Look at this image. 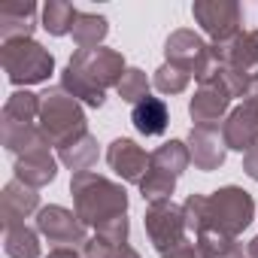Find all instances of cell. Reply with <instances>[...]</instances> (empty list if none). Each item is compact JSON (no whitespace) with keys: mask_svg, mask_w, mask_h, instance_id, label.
<instances>
[{"mask_svg":"<svg viewBox=\"0 0 258 258\" xmlns=\"http://www.w3.org/2000/svg\"><path fill=\"white\" fill-rule=\"evenodd\" d=\"M70 191H73V207H76V216L82 219V225L100 231L106 222L118 219V216H127V191L100 176V173H91V170H82V173H73L70 179Z\"/></svg>","mask_w":258,"mask_h":258,"instance_id":"cell-1","label":"cell"},{"mask_svg":"<svg viewBox=\"0 0 258 258\" xmlns=\"http://www.w3.org/2000/svg\"><path fill=\"white\" fill-rule=\"evenodd\" d=\"M40 131L49 137L52 146H64L82 134H88V118L82 103L67 94L61 85H52L40 94Z\"/></svg>","mask_w":258,"mask_h":258,"instance_id":"cell-2","label":"cell"},{"mask_svg":"<svg viewBox=\"0 0 258 258\" xmlns=\"http://www.w3.org/2000/svg\"><path fill=\"white\" fill-rule=\"evenodd\" d=\"M0 64L13 85H40L55 73V58L37 40H10L0 46Z\"/></svg>","mask_w":258,"mask_h":258,"instance_id":"cell-3","label":"cell"},{"mask_svg":"<svg viewBox=\"0 0 258 258\" xmlns=\"http://www.w3.org/2000/svg\"><path fill=\"white\" fill-rule=\"evenodd\" d=\"M255 219V201L240 185H225L213 195H207V228L225 231L231 237H240Z\"/></svg>","mask_w":258,"mask_h":258,"instance_id":"cell-4","label":"cell"},{"mask_svg":"<svg viewBox=\"0 0 258 258\" xmlns=\"http://www.w3.org/2000/svg\"><path fill=\"white\" fill-rule=\"evenodd\" d=\"M164 58L176 67H182L185 73H191L201 85L207 79H213V73L219 70V58L213 55V46L188 28H179L164 40Z\"/></svg>","mask_w":258,"mask_h":258,"instance_id":"cell-5","label":"cell"},{"mask_svg":"<svg viewBox=\"0 0 258 258\" xmlns=\"http://www.w3.org/2000/svg\"><path fill=\"white\" fill-rule=\"evenodd\" d=\"M191 16L213 43H228L237 34H243V10L237 0H195Z\"/></svg>","mask_w":258,"mask_h":258,"instance_id":"cell-6","label":"cell"},{"mask_svg":"<svg viewBox=\"0 0 258 258\" xmlns=\"http://www.w3.org/2000/svg\"><path fill=\"white\" fill-rule=\"evenodd\" d=\"M70 67H76L94 88L106 91V88H118L121 76H124V58L115 49L97 46V49H76L70 58Z\"/></svg>","mask_w":258,"mask_h":258,"instance_id":"cell-7","label":"cell"},{"mask_svg":"<svg viewBox=\"0 0 258 258\" xmlns=\"http://www.w3.org/2000/svg\"><path fill=\"white\" fill-rule=\"evenodd\" d=\"M143 225H146V234H149V243L164 255L170 249H176L179 243H185V216H182V207H176L173 201H158V204H149L146 207V216H143Z\"/></svg>","mask_w":258,"mask_h":258,"instance_id":"cell-8","label":"cell"},{"mask_svg":"<svg viewBox=\"0 0 258 258\" xmlns=\"http://www.w3.org/2000/svg\"><path fill=\"white\" fill-rule=\"evenodd\" d=\"M37 231L55 246L82 249V243L88 240L85 237V225L76 216V210H67V207H58V204H49V207H43L37 213Z\"/></svg>","mask_w":258,"mask_h":258,"instance_id":"cell-9","label":"cell"},{"mask_svg":"<svg viewBox=\"0 0 258 258\" xmlns=\"http://www.w3.org/2000/svg\"><path fill=\"white\" fill-rule=\"evenodd\" d=\"M231 94L225 91L222 82L210 79L204 82L195 97L188 100V115L195 121V127H210V131H219V124L228 118V106H231Z\"/></svg>","mask_w":258,"mask_h":258,"instance_id":"cell-10","label":"cell"},{"mask_svg":"<svg viewBox=\"0 0 258 258\" xmlns=\"http://www.w3.org/2000/svg\"><path fill=\"white\" fill-rule=\"evenodd\" d=\"M219 64L240 70L249 82L258 79V31H243L228 43H210Z\"/></svg>","mask_w":258,"mask_h":258,"instance_id":"cell-11","label":"cell"},{"mask_svg":"<svg viewBox=\"0 0 258 258\" xmlns=\"http://www.w3.org/2000/svg\"><path fill=\"white\" fill-rule=\"evenodd\" d=\"M106 164L112 167L115 176H121V182H143L146 170H149V155L143 146H137L134 140L127 137H118L109 143L106 149Z\"/></svg>","mask_w":258,"mask_h":258,"instance_id":"cell-12","label":"cell"},{"mask_svg":"<svg viewBox=\"0 0 258 258\" xmlns=\"http://www.w3.org/2000/svg\"><path fill=\"white\" fill-rule=\"evenodd\" d=\"M222 140L228 149L234 152H249L258 146V109L249 103H240L228 112V118L222 121Z\"/></svg>","mask_w":258,"mask_h":258,"instance_id":"cell-13","label":"cell"},{"mask_svg":"<svg viewBox=\"0 0 258 258\" xmlns=\"http://www.w3.org/2000/svg\"><path fill=\"white\" fill-rule=\"evenodd\" d=\"M40 195L37 188L13 179L4 185V195H0V222H4V231L7 228H16V225H25L28 216L40 213Z\"/></svg>","mask_w":258,"mask_h":258,"instance_id":"cell-14","label":"cell"},{"mask_svg":"<svg viewBox=\"0 0 258 258\" xmlns=\"http://www.w3.org/2000/svg\"><path fill=\"white\" fill-rule=\"evenodd\" d=\"M185 146H188V155H191V164L204 173L210 170H219L225 164V155H228V146L225 140L219 137V131H210V127H191L188 137H185Z\"/></svg>","mask_w":258,"mask_h":258,"instance_id":"cell-15","label":"cell"},{"mask_svg":"<svg viewBox=\"0 0 258 258\" xmlns=\"http://www.w3.org/2000/svg\"><path fill=\"white\" fill-rule=\"evenodd\" d=\"M16 179L19 182H25V185H31V188H43V185H49V182H55V176H58V161H55V155L46 149V152H31V155H22V158H16Z\"/></svg>","mask_w":258,"mask_h":258,"instance_id":"cell-16","label":"cell"},{"mask_svg":"<svg viewBox=\"0 0 258 258\" xmlns=\"http://www.w3.org/2000/svg\"><path fill=\"white\" fill-rule=\"evenodd\" d=\"M37 28V7L34 4H7L0 7V40H31Z\"/></svg>","mask_w":258,"mask_h":258,"instance_id":"cell-17","label":"cell"},{"mask_svg":"<svg viewBox=\"0 0 258 258\" xmlns=\"http://www.w3.org/2000/svg\"><path fill=\"white\" fill-rule=\"evenodd\" d=\"M131 121L137 127V134L161 137L167 131V124H170V109H167V103L161 97H146L131 109Z\"/></svg>","mask_w":258,"mask_h":258,"instance_id":"cell-18","label":"cell"},{"mask_svg":"<svg viewBox=\"0 0 258 258\" xmlns=\"http://www.w3.org/2000/svg\"><path fill=\"white\" fill-rule=\"evenodd\" d=\"M0 140L4 146L22 158V155H31V152H46L52 143L49 137L40 131V124H25V127H10V124H0Z\"/></svg>","mask_w":258,"mask_h":258,"instance_id":"cell-19","label":"cell"},{"mask_svg":"<svg viewBox=\"0 0 258 258\" xmlns=\"http://www.w3.org/2000/svg\"><path fill=\"white\" fill-rule=\"evenodd\" d=\"M40 121V94L31 91H13L4 103V115H0V124L10 127H25Z\"/></svg>","mask_w":258,"mask_h":258,"instance_id":"cell-20","label":"cell"},{"mask_svg":"<svg viewBox=\"0 0 258 258\" xmlns=\"http://www.w3.org/2000/svg\"><path fill=\"white\" fill-rule=\"evenodd\" d=\"M97 155H100V149H97V140H94L91 134H82V137H76V140L58 146V161H61L64 167H70L73 173L91 170V167L97 164Z\"/></svg>","mask_w":258,"mask_h":258,"instance_id":"cell-21","label":"cell"},{"mask_svg":"<svg viewBox=\"0 0 258 258\" xmlns=\"http://www.w3.org/2000/svg\"><path fill=\"white\" fill-rule=\"evenodd\" d=\"M188 164H191V155H188L185 140H167V143H161V146L149 155V167H152V170H161V173H167V176H173V179H179Z\"/></svg>","mask_w":258,"mask_h":258,"instance_id":"cell-22","label":"cell"},{"mask_svg":"<svg viewBox=\"0 0 258 258\" xmlns=\"http://www.w3.org/2000/svg\"><path fill=\"white\" fill-rule=\"evenodd\" d=\"M109 34V22L97 13H76V22H73V43L79 49H97Z\"/></svg>","mask_w":258,"mask_h":258,"instance_id":"cell-23","label":"cell"},{"mask_svg":"<svg viewBox=\"0 0 258 258\" xmlns=\"http://www.w3.org/2000/svg\"><path fill=\"white\" fill-rule=\"evenodd\" d=\"M61 88L67 91V94H73L79 103H85V106H91V109H97V106H103L106 103V91H100V88H94L76 67H64V73H61Z\"/></svg>","mask_w":258,"mask_h":258,"instance_id":"cell-24","label":"cell"},{"mask_svg":"<svg viewBox=\"0 0 258 258\" xmlns=\"http://www.w3.org/2000/svg\"><path fill=\"white\" fill-rule=\"evenodd\" d=\"M4 249H7L10 258H40V231H34L28 225L7 228Z\"/></svg>","mask_w":258,"mask_h":258,"instance_id":"cell-25","label":"cell"},{"mask_svg":"<svg viewBox=\"0 0 258 258\" xmlns=\"http://www.w3.org/2000/svg\"><path fill=\"white\" fill-rule=\"evenodd\" d=\"M76 13L79 10H73V4H67V0H49L43 7V28L52 37H67V34H73Z\"/></svg>","mask_w":258,"mask_h":258,"instance_id":"cell-26","label":"cell"},{"mask_svg":"<svg viewBox=\"0 0 258 258\" xmlns=\"http://www.w3.org/2000/svg\"><path fill=\"white\" fill-rule=\"evenodd\" d=\"M188 82H191V73H185L182 67H176V64H170V61H164L158 70H155V76H152V85L161 91V94H182L185 88H188Z\"/></svg>","mask_w":258,"mask_h":258,"instance_id":"cell-27","label":"cell"},{"mask_svg":"<svg viewBox=\"0 0 258 258\" xmlns=\"http://www.w3.org/2000/svg\"><path fill=\"white\" fill-rule=\"evenodd\" d=\"M173 191H176V179H173V176H167V173H161V170H152V167L146 170V176H143V182H140L143 201H149V204L170 201Z\"/></svg>","mask_w":258,"mask_h":258,"instance_id":"cell-28","label":"cell"},{"mask_svg":"<svg viewBox=\"0 0 258 258\" xmlns=\"http://www.w3.org/2000/svg\"><path fill=\"white\" fill-rule=\"evenodd\" d=\"M115 91H118V97H121L124 103L137 106L140 100H146V97H149V79H146V73H143L140 67H127Z\"/></svg>","mask_w":258,"mask_h":258,"instance_id":"cell-29","label":"cell"},{"mask_svg":"<svg viewBox=\"0 0 258 258\" xmlns=\"http://www.w3.org/2000/svg\"><path fill=\"white\" fill-rule=\"evenodd\" d=\"M198 246H201L210 258H231V255L240 249L237 237H231V234H225V231H216V228L201 231V234H198Z\"/></svg>","mask_w":258,"mask_h":258,"instance_id":"cell-30","label":"cell"},{"mask_svg":"<svg viewBox=\"0 0 258 258\" xmlns=\"http://www.w3.org/2000/svg\"><path fill=\"white\" fill-rule=\"evenodd\" d=\"M182 216H185V228L195 237L207 231V195H188L182 204Z\"/></svg>","mask_w":258,"mask_h":258,"instance_id":"cell-31","label":"cell"},{"mask_svg":"<svg viewBox=\"0 0 258 258\" xmlns=\"http://www.w3.org/2000/svg\"><path fill=\"white\" fill-rule=\"evenodd\" d=\"M82 258H115V252H118V246L112 243V240H106V237H100V234H94V237H88L85 243H82Z\"/></svg>","mask_w":258,"mask_h":258,"instance_id":"cell-32","label":"cell"},{"mask_svg":"<svg viewBox=\"0 0 258 258\" xmlns=\"http://www.w3.org/2000/svg\"><path fill=\"white\" fill-rule=\"evenodd\" d=\"M94 234L112 240L115 246H124V243H127V234H131V222H127V216H118V219L106 222V225H103L100 231H94Z\"/></svg>","mask_w":258,"mask_h":258,"instance_id":"cell-33","label":"cell"},{"mask_svg":"<svg viewBox=\"0 0 258 258\" xmlns=\"http://www.w3.org/2000/svg\"><path fill=\"white\" fill-rule=\"evenodd\" d=\"M161 258H210V255H207V252H204L198 243H188V240H185V243H179L176 249L164 252Z\"/></svg>","mask_w":258,"mask_h":258,"instance_id":"cell-34","label":"cell"},{"mask_svg":"<svg viewBox=\"0 0 258 258\" xmlns=\"http://www.w3.org/2000/svg\"><path fill=\"white\" fill-rule=\"evenodd\" d=\"M243 170H246V176H249V179H255V182H258V146H255V149H249V152L243 155Z\"/></svg>","mask_w":258,"mask_h":258,"instance_id":"cell-35","label":"cell"},{"mask_svg":"<svg viewBox=\"0 0 258 258\" xmlns=\"http://www.w3.org/2000/svg\"><path fill=\"white\" fill-rule=\"evenodd\" d=\"M46 258H82V252H79V249H73V246H55Z\"/></svg>","mask_w":258,"mask_h":258,"instance_id":"cell-36","label":"cell"},{"mask_svg":"<svg viewBox=\"0 0 258 258\" xmlns=\"http://www.w3.org/2000/svg\"><path fill=\"white\" fill-rule=\"evenodd\" d=\"M243 103H249V106H255V109H258V79H255V82L249 85V91H246Z\"/></svg>","mask_w":258,"mask_h":258,"instance_id":"cell-37","label":"cell"},{"mask_svg":"<svg viewBox=\"0 0 258 258\" xmlns=\"http://www.w3.org/2000/svg\"><path fill=\"white\" fill-rule=\"evenodd\" d=\"M115 258H140V252H137V249H131V246H127V243H124V246H118V252H115Z\"/></svg>","mask_w":258,"mask_h":258,"instance_id":"cell-38","label":"cell"},{"mask_svg":"<svg viewBox=\"0 0 258 258\" xmlns=\"http://www.w3.org/2000/svg\"><path fill=\"white\" fill-rule=\"evenodd\" d=\"M246 252H249V258H258V234L249 240V246H246Z\"/></svg>","mask_w":258,"mask_h":258,"instance_id":"cell-39","label":"cell"},{"mask_svg":"<svg viewBox=\"0 0 258 258\" xmlns=\"http://www.w3.org/2000/svg\"><path fill=\"white\" fill-rule=\"evenodd\" d=\"M231 258H249V252H246V249H243V246H240V249H237V252H234V255H231Z\"/></svg>","mask_w":258,"mask_h":258,"instance_id":"cell-40","label":"cell"}]
</instances>
